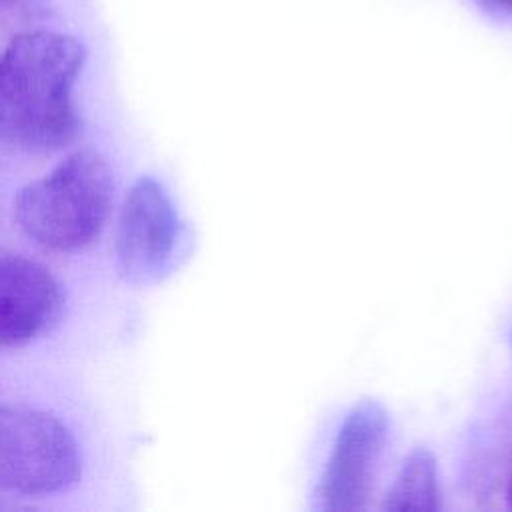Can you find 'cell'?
<instances>
[{"label":"cell","instance_id":"cell-1","mask_svg":"<svg viewBox=\"0 0 512 512\" xmlns=\"http://www.w3.org/2000/svg\"><path fill=\"white\" fill-rule=\"evenodd\" d=\"M84 46L62 32L28 30L0 52V144L22 152H52L80 128L74 86Z\"/></svg>","mask_w":512,"mask_h":512},{"label":"cell","instance_id":"cell-2","mask_svg":"<svg viewBox=\"0 0 512 512\" xmlns=\"http://www.w3.org/2000/svg\"><path fill=\"white\" fill-rule=\"evenodd\" d=\"M112 204V174L96 150H76L14 200L20 230L38 246L72 252L102 230Z\"/></svg>","mask_w":512,"mask_h":512},{"label":"cell","instance_id":"cell-3","mask_svg":"<svg viewBox=\"0 0 512 512\" xmlns=\"http://www.w3.org/2000/svg\"><path fill=\"white\" fill-rule=\"evenodd\" d=\"M72 432L52 414L0 406V490L42 496L66 490L80 476Z\"/></svg>","mask_w":512,"mask_h":512},{"label":"cell","instance_id":"cell-4","mask_svg":"<svg viewBox=\"0 0 512 512\" xmlns=\"http://www.w3.org/2000/svg\"><path fill=\"white\" fill-rule=\"evenodd\" d=\"M390 418L376 400H360L344 416L314 496L324 512L368 508L374 478L388 442Z\"/></svg>","mask_w":512,"mask_h":512},{"label":"cell","instance_id":"cell-5","mask_svg":"<svg viewBox=\"0 0 512 512\" xmlns=\"http://www.w3.org/2000/svg\"><path fill=\"white\" fill-rule=\"evenodd\" d=\"M180 222L164 186L142 176L128 192L116 234L118 270L128 282L156 280L170 264Z\"/></svg>","mask_w":512,"mask_h":512},{"label":"cell","instance_id":"cell-6","mask_svg":"<svg viewBox=\"0 0 512 512\" xmlns=\"http://www.w3.org/2000/svg\"><path fill=\"white\" fill-rule=\"evenodd\" d=\"M62 310V288L40 262L0 256V350L20 348L46 332Z\"/></svg>","mask_w":512,"mask_h":512},{"label":"cell","instance_id":"cell-7","mask_svg":"<svg viewBox=\"0 0 512 512\" xmlns=\"http://www.w3.org/2000/svg\"><path fill=\"white\" fill-rule=\"evenodd\" d=\"M436 458L426 448H414L402 462L398 476L384 496L386 512H432L438 510Z\"/></svg>","mask_w":512,"mask_h":512},{"label":"cell","instance_id":"cell-8","mask_svg":"<svg viewBox=\"0 0 512 512\" xmlns=\"http://www.w3.org/2000/svg\"><path fill=\"white\" fill-rule=\"evenodd\" d=\"M476 2L492 18H500V20L512 18V0H476Z\"/></svg>","mask_w":512,"mask_h":512},{"label":"cell","instance_id":"cell-9","mask_svg":"<svg viewBox=\"0 0 512 512\" xmlns=\"http://www.w3.org/2000/svg\"><path fill=\"white\" fill-rule=\"evenodd\" d=\"M508 498H510V506H512V482H510V490H508Z\"/></svg>","mask_w":512,"mask_h":512}]
</instances>
